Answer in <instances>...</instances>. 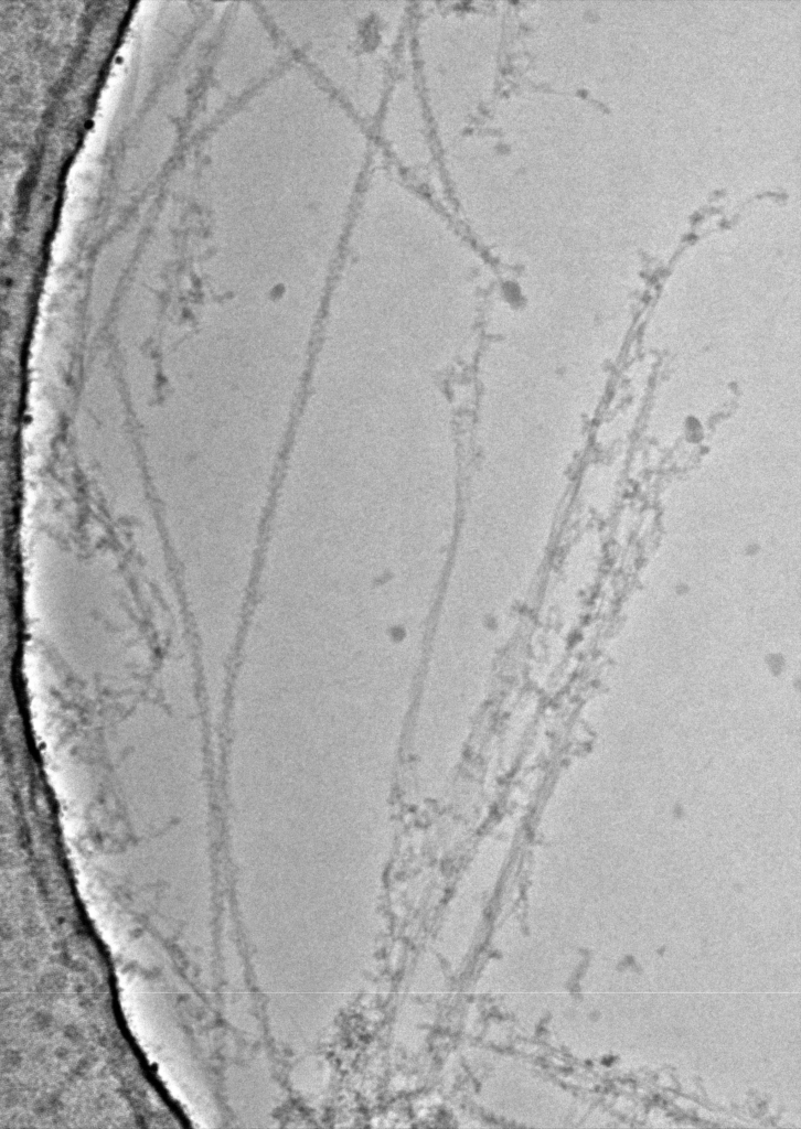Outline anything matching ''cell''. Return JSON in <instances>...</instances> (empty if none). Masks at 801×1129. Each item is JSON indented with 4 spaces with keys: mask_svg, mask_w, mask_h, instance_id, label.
Returning <instances> with one entry per match:
<instances>
[{
    "mask_svg": "<svg viewBox=\"0 0 801 1129\" xmlns=\"http://www.w3.org/2000/svg\"><path fill=\"white\" fill-rule=\"evenodd\" d=\"M291 58L369 127L392 83L408 18L399 3H260Z\"/></svg>",
    "mask_w": 801,
    "mask_h": 1129,
    "instance_id": "1",
    "label": "cell"
},
{
    "mask_svg": "<svg viewBox=\"0 0 801 1129\" xmlns=\"http://www.w3.org/2000/svg\"><path fill=\"white\" fill-rule=\"evenodd\" d=\"M420 90L415 74L403 66L394 74L377 118L387 151L402 166L418 171L428 163Z\"/></svg>",
    "mask_w": 801,
    "mask_h": 1129,
    "instance_id": "2",
    "label": "cell"
}]
</instances>
